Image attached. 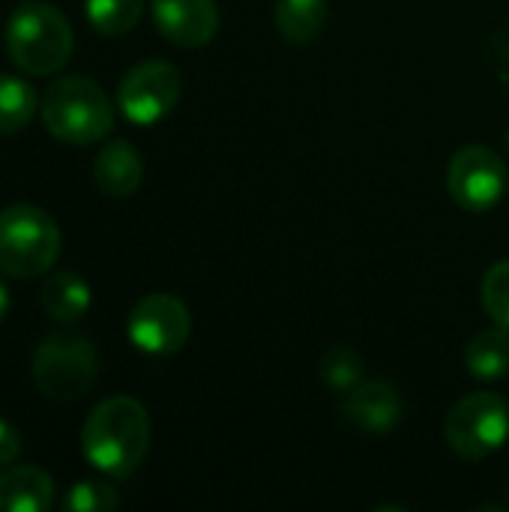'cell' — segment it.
Returning a JSON list of instances; mask_svg holds the SVG:
<instances>
[{"label":"cell","mask_w":509,"mask_h":512,"mask_svg":"<svg viewBox=\"0 0 509 512\" xmlns=\"http://www.w3.org/2000/svg\"><path fill=\"white\" fill-rule=\"evenodd\" d=\"M507 150H509V132H507Z\"/></svg>","instance_id":"cb8c5ba5"},{"label":"cell","mask_w":509,"mask_h":512,"mask_svg":"<svg viewBox=\"0 0 509 512\" xmlns=\"http://www.w3.org/2000/svg\"><path fill=\"white\" fill-rule=\"evenodd\" d=\"M99 375V357L87 336H48L33 354V384L51 402H78Z\"/></svg>","instance_id":"5b68a950"},{"label":"cell","mask_w":509,"mask_h":512,"mask_svg":"<svg viewBox=\"0 0 509 512\" xmlns=\"http://www.w3.org/2000/svg\"><path fill=\"white\" fill-rule=\"evenodd\" d=\"M327 12L330 0H276V27L288 42L306 45L324 30Z\"/></svg>","instance_id":"9a60e30c"},{"label":"cell","mask_w":509,"mask_h":512,"mask_svg":"<svg viewBox=\"0 0 509 512\" xmlns=\"http://www.w3.org/2000/svg\"><path fill=\"white\" fill-rule=\"evenodd\" d=\"M54 507V480L33 465L0 474V512H48Z\"/></svg>","instance_id":"4fadbf2b"},{"label":"cell","mask_w":509,"mask_h":512,"mask_svg":"<svg viewBox=\"0 0 509 512\" xmlns=\"http://www.w3.org/2000/svg\"><path fill=\"white\" fill-rule=\"evenodd\" d=\"M18 456H21V435L12 423L0 417V468L15 462Z\"/></svg>","instance_id":"7402d4cb"},{"label":"cell","mask_w":509,"mask_h":512,"mask_svg":"<svg viewBox=\"0 0 509 512\" xmlns=\"http://www.w3.org/2000/svg\"><path fill=\"white\" fill-rule=\"evenodd\" d=\"M39 303L51 321L78 324L90 309V285L72 270L51 273V276H45V282L39 288Z\"/></svg>","instance_id":"5bb4252c"},{"label":"cell","mask_w":509,"mask_h":512,"mask_svg":"<svg viewBox=\"0 0 509 512\" xmlns=\"http://www.w3.org/2000/svg\"><path fill=\"white\" fill-rule=\"evenodd\" d=\"M363 372H366V360L351 345H333L321 357V378L336 393H348L351 387H357L363 381Z\"/></svg>","instance_id":"d6986e66"},{"label":"cell","mask_w":509,"mask_h":512,"mask_svg":"<svg viewBox=\"0 0 509 512\" xmlns=\"http://www.w3.org/2000/svg\"><path fill=\"white\" fill-rule=\"evenodd\" d=\"M159 33L180 48H201L219 30L216 0H150Z\"/></svg>","instance_id":"8fae6325"},{"label":"cell","mask_w":509,"mask_h":512,"mask_svg":"<svg viewBox=\"0 0 509 512\" xmlns=\"http://www.w3.org/2000/svg\"><path fill=\"white\" fill-rule=\"evenodd\" d=\"M144 180V162L138 156V150L123 141V138H114L108 141L96 159H93V183L102 195L108 198H129L138 192Z\"/></svg>","instance_id":"7c38bea8"},{"label":"cell","mask_w":509,"mask_h":512,"mask_svg":"<svg viewBox=\"0 0 509 512\" xmlns=\"http://www.w3.org/2000/svg\"><path fill=\"white\" fill-rule=\"evenodd\" d=\"M72 24L51 3H21L6 21V54L27 75H54L72 57Z\"/></svg>","instance_id":"3957f363"},{"label":"cell","mask_w":509,"mask_h":512,"mask_svg":"<svg viewBox=\"0 0 509 512\" xmlns=\"http://www.w3.org/2000/svg\"><path fill=\"white\" fill-rule=\"evenodd\" d=\"M6 315H9V291H6V285L0 282V324L6 321Z\"/></svg>","instance_id":"603a6c76"},{"label":"cell","mask_w":509,"mask_h":512,"mask_svg":"<svg viewBox=\"0 0 509 512\" xmlns=\"http://www.w3.org/2000/svg\"><path fill=\"white\" fill-rule=\"evenodd\" d=\"M183 96V75L168 60H144L117 84V105L129 123L153 126L165 120Z\"/></svg>","instance_id":"52a82bcc"},{"label":"cell","mask_w":509,"mask_h":512,"mask_svg":"<svg viewBox=\"0 0 509 512\" xmlns=\"http://www.w3.org/2000/svg\"><path fill=\"white\" fill-rule=\"evenodd\" d=\"M402 411H405L402 393L387 378H363L357 387L342 393L339 402V417L348 426L369 435L393 432L402 420Z\"/></svg>","instance_id":"30bf717a"},{"label":"cell","mask_w":509,"mask_h":512,"mask_svg":"<svg viewBox=\"0 0 509 512\" xmlns=\"http://www.w3.org/2000/svg\"><path fill=\"white\" fill-rule=\"evenodd\" d=\"M126 333L138 351H144L150 357H168L186 345V339L192 333V318L180 297L147 294L132 306Z\"/></svg>","instance_id":"ba28073f"},{"label":"cell","mask_w":509,"mask_h":512,"mask_svg":"<svg viewBox=\"0 0 509 512\" xmlns=\"http://www.w3.org/2000/svg\"><path fill=\"white\" fill-rule=\"evenodd\" d=\"M84 9L102 36H123L141 21L144 0H84Z\"/></svg>","instance_id":"ac0fdd59"},{"label":"cell","mask_w":509,"mask_h":512,"mask_svg":"<svg viewBox=\"0 0 509 512\" xmlns=\"http://www.w3.org/2000/svg\"><path fill=\"white\" fill-rule=\"evenodd\" d=\"M465 366L477 381H498L509 375V333L495 327L477 333L465 348Z\"/></svg>","instance_id":"2e32d148"},{"label":"cell","mask_w":509,"mask_h":512,"mask_svg":"<svg viewBox=\"0 0 509 512\" xmlns=\"http://www.w3.org/2000/svg\"><path fill=\"white\" fill-rule=\"evenodd\" d=\"M39 114L45 129L66 144L87 147L114 129V108L108 93L84 75H63L42 93Z\"/></svg>","instance_id":"7a4b0ae2"},{"label":"cell","mask_w":509,"mask_h":512,"mask_svg":"<svg viewBox=\"0 0 509 512\" xmlns=\"http://www.w3.org/2000/svg\"><path fill=\"white\" fill-rule=\"evenodd\" d=\"M84 459L105 477H132L150 453V414L132 396L99 402L81 429Z\"/></svg>","instance_id":"6da1fadb"},{"label":"cell","mask_w":509,"mask_h":512,"mask_svg":"<svg viewBox=\"0 0 509 512\" xmlns=\"http://www.w3.org/2000/svg\"><path fill=\"white\" fill-rule=\"evenodd\" d=\"M447 186L459 207L474 213L492 210L507 192V165L495 150L483 144L462 147L450 162Z\"/></svg>","instance_id":"9c48e42d"},{"label":"cell","mask_w":509,"mask_h":512,"mask_svg":"<svg viewBox=\"0 0 509 512\" xmlns=\"http://www.w3.org/2000/svg\"><path fill=\"white\" fill-rule=\"evenodd\" d=\"M39 108V96L30 81L18 75H0V135L27 129Z\"/></svg>","instance_id":"e0dca14e"},{"label":"cell","mask_w":509,"mask_h":512,"mask_svg":"<svg viewBox=\"0 0 509 512\" xmlns=\"http://www.w3.org/2000/svg\"><path fill=\"white\" fill-rule=\"evenodd\" d=\"M480 300H483L486 315L495 321V327L509 333V261L495 264L486 273L483 288H480Z\"/></svg>","instance_id":"44dd1931"},{"label":"cell","mask_w":509,"mask_h":512,"mask_svg":"<svg viewBox=\"0 0 509 512\" xmlns=\"http://www.w3.org/2000/svg\"><path fill=\"white\" fill-rule=\"evenodd\" d=\"M60 255V228L36 204L18 201L0 210V273L12 279H36L54 267Z\"/></svg>","instance_id":"277c9868"},{"label":"cell","mask_w":509,"mask_h":512,"mask_svg":"<svg viewBox=\"0 0 509 512\" xmlns=\"http://www.w3.org/2000/svg\"><path fill=\"white\" fill-rule=\"evenodd\" d=\"M450 450L465 462H480L509 438V405L498 393H471L456 402L444 423Z\"/></svg>","instance_id":"8992f818"},{"label":"cell","mask_w":509,"mask_h":512,"mask_svg":"<svg viewBox=\"0 0 509 512\" xmlns=\"http://www.w3.org/2000/svg\"><path fill=\"white\" fill-rule=\"evenodd\" d=\"M117 504H120L117 489H111L108 483H99V480H81V483L69 486V492L60 501V507L69 512H108Z\"/></svg>","instance_id":"ffe728a7"}]
</instances>
